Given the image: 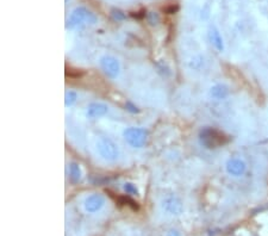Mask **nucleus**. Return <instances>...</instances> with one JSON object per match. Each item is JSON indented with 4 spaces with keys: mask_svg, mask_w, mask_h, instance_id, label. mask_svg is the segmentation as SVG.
<instances>
[{
    "mask_svg": "<svg viewBox=\"0 0 268 236\" xmlns=\"http://www.w3.org/2000/svg\"><path fill=\"white\" fill-rule=\"evenodd\" d=\"M118 200H119L120 204H124V205L129 206V208H131L132 210H135V211H137V210L140 209L139 204H137V202H135L131 197L129 196H120L118 197Z\"/></svg>",
    "mask_w": 268,
    "mask_h": 236,
    "instance_id": "13",
    "label": "nucleus"
},
{
    "mask_svg": "<svg viewBox=\"0 0 268 236\" xmlns=\"http://www.w3.org/2000/svg\"><path fill=\"white\" fill-rule=\"evenodd\" d=\"M108 112V106L104 103H91L87 106V110H86V117L89 118V120H95V118H100L104 117L105 114H107Z\"/></svg>",
    "mask_w": 268,
    "mask_h": 236,
    "instance_id": "9",
    "label": "nucleus"
},
{
    "mask_svg": "<svg viewBox=\"0 0 268 236\" xmlns=\"http://www.w3.org/2000/svg\"><path fill=\"white\" fill-rule=\"evenodd\" d=\"M132 16L136 18H143V17H146V11L143 10V11L141 12H137V15H132Z\"/></svg>",
    "mask_w": 268,
    "mask_h": 236,
    "instance_id": "20",
    "label": "nucleus"
},
{
    "mask_svg": "<svg viewBox=\"0 0 268 236\" xmlns=\"http://www.w3.org/2000/svg\"><path fill=\"white\" fill-rule=\"evenodd\" d=\"M200 143L207 149H215L228 143L229 139L224 133L213 128H204L199 134Z\"/></svg>",
    "mask_w": 268,
    "mask_h": 236,
    "instance_id": "2",
    "label": "nucleus"
},
{
    "mask_svg": "<svg viewBox=\"0 0 268 236\" xmlns=\"http://www.w3.org/2000/svg\"><path fill=\"white\" fill-rule=\"evenodd\" d=\"M68 171H69V179L72 180V183L76 184L81 180L82 171L80 166L76 164V162H71V164H69Z\"/></svg>",
    "mask_w": 268,
    "mask_h": 236,
    "instance_id": "12",
    "label": "nucleus"
},
{
    "mask_svg": "<svg viewBox=\"0 0 268 236\" xmlns=\"http://www.w3.org/2000/svg\"><path fill=\"white\" fill-rule=\"evenodd\" d=\"M161 208L170 216H180L184 212V203L177 196H168L162 200Z\"/></svg>",
    "mask_w": 268,
    "mask_h": 236,
    "instance_id": "6",
    "label": "nucleus"
},
{
    "mask_svg": "<svg viewBox=\"0 0 268 236\" xmlns=\"http://www.w3.org/2000/svg\"><path fill=\"white\" fill-rule=\"evenodd\" d=\"M230 94V90L225 84H216L210 88V97L213 100H224Z\"/></svg>",
    "mask_w": 268,
    "mask_h": 236,
    "instance_id": "11",
    "label": "nucleus"
},
{
    "mask_svg": "<svg viewBox=\"0 0 268 236\" xmlns=\"http://www.w3.org/2000/svg\"><path fill=\"white\" fill-rule=\"evenodd\" d=\"M97 148L99 155L101 159L107 162H114L119 158V149L118 146L111 139L107 137H101L97 143Z\"/></svg>",
    "mask_w": 268,
    "mask_h": 236,
    "instance_id": "4",
    "label": "nucleus"
},
{
    "mask_svg": "<svg viewBox=\"0 0 268 236\" xmlns=\"http://www.w3.org/2000/svg\"><path fill=\"white\" fill-rule=\"evenodd\" d=\"M179 10L178 8V5H171V6H168V8H166L165 9V12H167V14H175V12H177Z\"/></svg>",
    "mask_w": 268,
    "mask_h": 236,
    "instance_id": "18",
    "label": "nucleus"
},
{
    "mask_svg": "<svg viewBox=\"0 0 268 236\" xmlns=\"http://www.w3.org/2000/svg\"><path fill=\"white\" fill-rule=\"evenodd\" d=\"M97 22L98 17L95 16L94 12H92L91 10L85 8V6H78V8H75L72 11L68 21H67L66 27L69 29H74L84 24L94 25L97 24Z\"/></svg>",
    "mask_w": 268,
    "mask_h": 236,
    "instance_id": "1",
    "label": "nucleus"
},
{
    "mask_svg": "<svg viewBox=\"0 0 268 236\" xmlns=\"http://www.w3.org/2000/svg\"><path fill=\"white\" fill-rule=\"evenodd\" d=\"M78 100V93L75 91L69 90L66 92L65 95V105L66 106H72L73 104H75V101Z\"/></svg>",
    "mask_w": 268,
    "mask_h": 236,
    "instance_id": "14",
    "label": "nucleus"
},
{
    "mask_svg": "<svg viewBox=\"0 0 268 236\" xmlns=\"http://www.w3.org/2000/svg\"><path fill=\"white\" fill-rule=\"evenodd\" d=\"M111 14H112V17L116 19V21H123V19H125V14L119 9H112Z\"/></svg>",
    "mask_w": 268,
    "mask_h": 236,
    "instance_id": "16",
    "label": "nucleus"
},
{
    "mask_svg": "<svg viewBox=\"0 0 268 236\" xmlns=\"http://www.w3.org/2000/svg\"><path fill=\"white\" fill-rule=\"evenodd\" d=\"M101 71L110 79H117L120 74V63L116 57L111 55H104L99 60Z\"/></svg>",
    "mask_w": 268,
    "mask_h": 236,
    "instance_id": "5",
    "label": "nucleus"
},
{
    "mask_svg": "<svg viewBox=\"0 0 268 236\" xmlns=\"http://www.w3.org/2000/svg\"><path fill=\"white\" fill-rule=\"evenodd\" d=\"M123 189L127 196H139L140 194L139 189H137L136 185L133 183H129V181H127V183L123 185Z\"/></svg>",
    "mask_w": 268,
    "mask_h": 236,
    "instance_id": "15",
    "label": "nucleus"
},
{
    "mask_svg": "<svg viewBox=\"0 0 268 236\" xmlns=\"http://www.w3.org/2000/svg\"><path fill=\"white\" fill-rule=\"evenodd\" d=\"M125 110L129 111V112H131V113H140V112H141V110H140L135 104L131 103V101H126V103H125Z\"/></svg>",
    "mask_w": 268,
    "mask_h": 236,
    "instance_id": "17",
    "label": "nucleus"
},
{
    "mask_svg": "<svg viewBox=\"0 0 268 236\" xmlns=\"http://www.w3.org/2000/svg\"><path fill=\"white\" fill-rule=\"evenodd\" d=\"M166 236H181L180 232H179L178 230H175V229H172V230H170L167 232V235Z\"/></svg>",
    "mask_w": 268,
    "mask_h": 236,
    "instance_id": "19",
    "label": "nucleus"
},
{
    "mask_svg": "<svg viewBox=\"0 0 268 236\" xmlns=\"http://www.w3.org/2000/svg\"><path fill=\"white\" fill-rule=\"evenodd\" d=\"M209 40H210V42H211L212 46L215 47V49L217 50V52H219V53L224 52V49H225L224 40H223L221 31H219L216 27L210 28Z\"/></svg>",
    "mask_w": 268,
    "mask_h": 236,
    "instance_id": "10",
    "label": "nucleus"
},
{
    "mask_svg": "<svg viewBox=\"0 0 268 236\" xmlns=\"http://www.w3.org/2000/svg\"><path fill=\"white\" fill-rule=\"evenodd\" d=\"M104 205H105V197L100 193L91 194V196H88L87 198L85 199L84 203V208L86 210V212L88 213H95L100 211Z\"/></svg>",
    "mask_w": 268,
    "mask_h": 236,
    "instance_id": "8",
    "label": "nucleus"
},
{
    "mask_svg": "<svg viewBox=\"0 0 268 236\" xmlns=\"http://www.w3.org/2000/svg\"><path fill=\"white\" fill-rule=\"evenodd\" d=\"M123 136L127 145L132 148H143L148 141V132L145 128L129 127L123 132Z\"/></svg>",
    "mask_w": 268,
    "mask_h": 236,
    "instance_id": "3",
    "label": "nucleus"
},
{
    "mask_svg": "<svg viewBox=\"0 0 268 236\" xmlns=\"http://www.w3.org/2000/svg\"><path fill=\"white\" fill-rule=\"evenodd\" d=\"M226 173L234 178H240L247 172V164L241 158H230L225 164Z\"/></svg>",
    "mask_w": 268,
    "mask_h": 236,
    "instance_id": "7",
    "label": "nucleus"
}]
</instances>
